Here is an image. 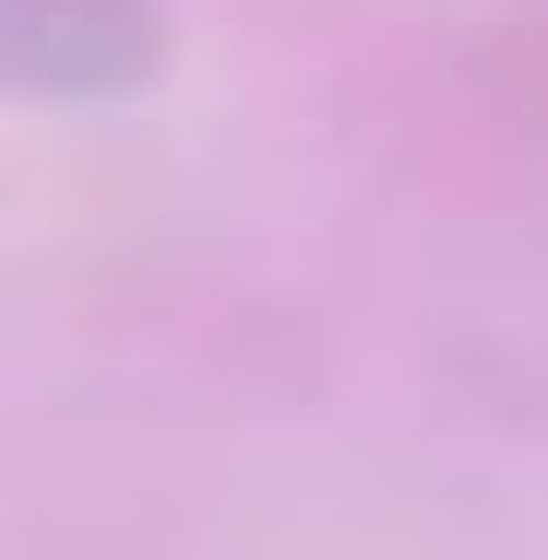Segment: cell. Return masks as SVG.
<instances>
[{
	"mask_svg": "<svg viewBox=\"0 0 548 560\" xmlns=\"http://www.w3.org/2000/svg\"><path fill=\"white\" fill-rule=\"evenodd\" d=\"M167 72L155 0H0V108H96Z\"/></svg>",
	"mask_w": 548,
	"mask_h": 560,
	"instance_id": "obj_1",
	"label": "cell"
}]
</instances>
